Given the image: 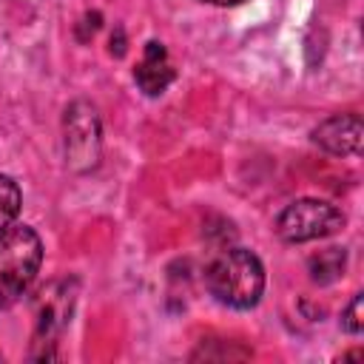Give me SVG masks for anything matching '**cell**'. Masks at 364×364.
<instances>
[{
	"label": "cell",
	"mask_w": 364,
	"mask_h": 364,
	"mask_svg": "<svg viewBox=\"0 0 364 364\" xmlns=\"http://www.w3.org/2000/svg\"><path fill=\"white\" fill-rule=\"evenodd\" d=\"M205 287L222 307L253 310L264 293V264L247 247H222L205 267Z\"/></svg>",
	"instance_id": "obj_1"
},
{
	"label": "cell",
	"mask_w": 364,
	"mask_h": 364,
	"mask_svg": "<svg viewBox=\"0 0 364 364\" xmlns=\"http://www.w3.org/2000/svg\"><path fill=\"white\" fill-rule=\"evenodd\" d=\"M43 264V239L28 225L0 230V310L14 307L34 284Z\"/></svg>",
	"instance_id": "obj_2"
},
{
	"label": "cell",
	"mask_w": 364,
	"mask_h": 364,
	"mask_svg": "<svg viewBox=\"0 0 364 364\" xmlns=\"http://www.w3.org/2000/svg\"><path fill=\"white\" fill-rule=\"evenodd\" d=\"M347 225V216L338 205L316 196H301L284 205L273 222V230L287 245H304L316 239H327Z\"/></svg>",
	"instance_id": "obj_3"
},
{
	"label": "cell",
	"mask_w": 364,
	"mask_h": 364,
	"mask_svg": "<svg viewBox=\"0 0 364 364\" xmlns=\"http://www.w3.org/2000/svg\"><path fill=\"white\" fill-rule=\"evenodd\" d=\"M102 156V119L94 102L74 100L63 111V159L74 173H88Z\"/></svg>",
	"instance_id": "obj_4"
},
{
	"label": "cell",
	"mask_w": 364,
	"mask_h": 364,
	"mask_svg": "<svg viewBox=\"0 0 364 364\" xmlns=\"http://www.w3.org/2000/svg\"><path fill=\"white\" fill-rule=\"evenodd\" d=\"M77 290L80 282L77 276H63L48 282L37 299H34V350L43 347V353H37V358H54L57 353L51 350L60 338V333L68 327L74 304H77Z\"/></svg>",
	"instance_id": "obj_5"
},
{
	"label": "cell",
	"mask_w": 364,
	"mask_h": 364,
	"mask_svg": "<svg viewBox=\"0 0 364 364\" xmlns=\"http://www.w3.org/2000/svg\"><path fill=\"white\" fill-rule=\"evenodd\" d=\"M310 139L324 154H333V156H358L361 148H364V122H361V114H355V111H350V114H330L327 119H321L310 131Z\"/></svg>",
	"instance_id": "obj_6"
},
{
	"label": "cell",
	"mask_w": 364,
	"mask_h": 364,
	"mask_svg": "<svg viewBox=\"0 0 364 364\" xmlns=\"http://www.w3.org/2000/svg\"><path fill=\"white\" fill-rule=\"evenodd\" d=\"M176 80V68L171 63V54L165 48V43L159 40H148L142 46V57L134 68V82L145 97H162L168 91V85Z\"/></svg>",
	"instance_id": "obj_7"
},
{
	"label": "cell",
	"mask_w": 364,
	"mask_h": 364,
	"mask_svg": "<svg viewBox=\"0 0 364 364\" xmlns=\"http://www.w3.org/2000/svg\"><path fill=\"white\" fill-rule=\"evenodd\" d=\"M347 267V250L344 247H324L307 259L310 279L316 284H333Z\"/></svg>",
	"instance_id": "obj_8"
},
{
	"label": "cell",
	"mask_w": 364,
	"mask_h": 364,
	"mask_svg": "<svg viewBox=\"0 0 364 364\" xmlns=\"http://www.w3.org/2000/svg\"><path fill=\"white\" fill-rule=\"evenodd\" d=\"M20 208H23V191H20V185L9 173H0V230L17 222Z\"/></svg>",
	"instance_id": "obj_9"
},
{
	"label": "cell",
	"mask_w": 364,
	"mask_h": 364,
	"mask_svg": "<svg viewBox=\"0 0 364 364\" xmlns=\"http://www.w3.org/2000/svg\"><path fill=\"white\" fill-rule=\"evenodd\" d=\"M361 301H364V293H355V296L347 301V307L341 310L338 324H341V330H344V333H350V336H361V330H364V313H361Z\"/></svg>",
	"instance_id": "obj_10"
},
{
	"label": "cell",
	"mask_w": 364,
	"mask_h": 364,
	"mask_svg": "<svg viewBox=\"0 0 364 364\" xmlns=\"http://www.w3.org/2000/svg\"><path fill=\"white\" fill-rule=\"evenodd\" d=\"M100 28H102V14H100V11H85V14L80 17V23L74 26V34H77L80 43H88Z\"/></svg>",
	"instance_id": "obj_11"
},
{
	"label": "cell",
	"mask_w": 364,
	"mask_h": 364,
	"mask_svg": "<svg viewBox=\"0 0 364 364\" xmlns=\"http://www.w3.org/2000/svg\"><path fill=\"white\" fill-rule=\"evenodd\" d=\"M114 57H122L125 54V28L122 26H117L114 28V34H111V48H108Z\"/></svg>",
	"instance_id": "obj_12"
},
{
	"label": "cell",
	"mask_w": 364,
	"mask_h": 364,
	"mask_svg": "<svg viewBox=\"0 0 364 364\" xmlns=\"http://www.w3.org/2000/svg\"><path fill=\"white\" fill-rule=\"evenodd\" d=\"M199 3H208V6H219V9H228V6H242L245 0H199Z\"/></svg>",
	"instance_id": "obj_13"
},
{
	"label": "cell",
	"mask_w": 364,
	"mask_h": 364,
	"mask_svg": "<svg viewBox=\"0 0 364 364\" xmlns=\"http://www.w3.org/2000/svg\"><path fill=\"white\" fill-rule=\"evenodd\" d=\"M364 353L361 350H350V353H341V361H361Z\"/></svg>",
	"instance_id": "obj_14"
},
{
	"label": "cell",
	"mask_w": 364,
	"mask_h": 364,
	"mask_svg": "<svg viewBox=\"0 0 364 364\" xmlns=\"http://www.w3.org/2000/svg\"><path fill=\"white\" fill-rule=\"evenodd\" d=\"M0 358H3V353H0Z\"/></svg>",
	"instance_id": "obj_15"
}]
</instances>
